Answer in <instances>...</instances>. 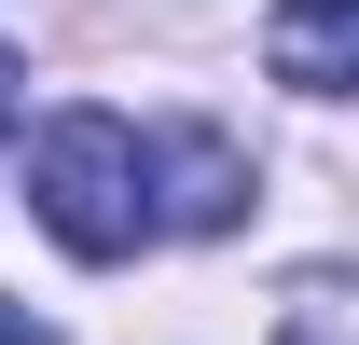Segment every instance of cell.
<instances>
[{"label":"cell","instance_id":"5","mask_svg":"<svg viewBox=\"0 0 359 345\" xmlns=\"http://www.w3.org/2000/svg\"><path fill=\"white\" fill-rule=\"evenodd\" d=\"M0 345H55V332H42V318H28V304H0Z\"/></svg>","mask_w":359,"mask_h":345},{"label":"cell","instance_id":"6","mask_svg":"<svg viewBox=\"0 0 359 345\" xmlns=\"http://www.w3.org/2000/svg\"><path fill=\"white\" fill-rule=\"evenodd\" d=\"M290 345H332V318H290Z\"/></svg>","mask_w":359,"mask_h":345},{"label":"cell","instance_id":"1","mask_svg":"<svg viewBox=\"0 0 359 345\" xmlns=\"http://www.w3.org/2000/svg\"><path fill=\"white\" fill-rule=\"evenodd\" d=\"M28 208L69 262H125L152 235V166H138V125L125 111H55L42 152H28Z\"/></svg>","mask_w":359,"mask_h":345},{"label":"cell","instance_id":"4","mask_svg":"<svg viewBox=\"0 0 359 345\" xmlns=\"http://www.w3.org/2000/svg\"><path fill=\"white\" fill-rule=\"evenodd\" d=\"M14 111H28V69H14V55H0V138H14Z\"/></svg>","mask_w":359,"mask_h":345},{"label":"cell","instance_id":"2","mask_svg":"<svg viewBox=\"0 0 359 345\" xmlns=\"http://www.w3.org/2000/svg\"><path fill=\"white\" fill-rule=\"evenodd\" d=\"M138 166L166 180V194H152V221H180V235H235V221H249V152H235L222 125H166V138H138Z\"/></svg>","mask_w":359,"mask_h":345},{"label":"cell","instance_id":"3","mask_svg":"<svg viewBox=\"0 0 359 345\" xmlns=\"http://www.w3.org/2000/svg\"><path fill=\"white\" fill-rule=\"evenodd\" d=\"M263 55H276L290 97H346V83H359V0H276Z\"/></svg>","mask_w":359,"mask_h":345}]
</instances>
